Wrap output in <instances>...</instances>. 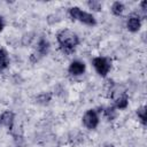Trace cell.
Wrapping results in <instances>:
<instances>
[{"mask_svg":"<svg viewBox=\"0 0 147 147\" xmlns=\"http://www.w3.org/2000/svg\"><path fill=\"white\" fill-rule=\"evenodd\" d=\"M56 40L59 42L60 49L67 55L72 54L80 41L78 34L70 29H62L59 31L56 34Z\"/></svg>","mask_w":147,"mask_h":147,"instance_id":"obj_1","label":"cell"},{"mask_svg":"<svg viewBox=\"0 0 147 147\" xmlns=\"http://www.w3.org/2000/svg\"><path fill=\"white\" fill-rule=\"evenodd\" d=\"M69 15H70L71 20H74V21H79V22H82V23L85 24V25L94 26V25L96 24L95 17H94L92 14L82 10L79 7H76V6H75V7H71V8L69 9Z\"/></svg>","mask_w":147,"mask_h":147,"instance_id":"obj_2","label":"cell"},{"mask_svg":"<svg viewBox=\"0 0 147 147\" xmlns=\"http://www.w3.org/2000/svg\"><path fill=\"white\" fill-rule=\"evenodd\" d=\"M93 67H94L95 71L100 76L105 77L109 72V70L111 68V64H110V62H109L108 59L102 57V56H96V57L93 59Z\"/></svg>","mask_w":147,"mask_h":147,"instance_id":"obj_3","label":"cell"},{"mask_svg":"<svg viewBox=\"0 0 147 147\" xmlns=\"http://www.w3.org/2000/svg\"><path fill=\"white\" fill-rule=\"evenodd\" d=\"M83 124L88 130H94L99 125V115L94 109H88L83 115Z\"/></svg>","mask_w":147,"mask_h":147,"instance_id":"obj_4","label":"cell"},{"mask_svg":"<svg viewBox=\"0 0 147 147\" xmlns=\"http://www.w3.org/2000/svg\"><path fill=\"white\" fill-rule=\"evenodd\" d=\"M126 28L130 32H138L141 28V18L138 14L133 13L129 16L126 21Z\"/></svg>","mask_w":147,"mask_h":147,"instance_id":"obj_5","label":"cell"},{"mask_svg":"<svg viewBox=\"0 0 147 147\" xmlns=\"http://www.w3.org/2000/svg\"><path fill=\"white\" fill-rule=\"evenodd\" d=\"M85 70H86L85 63L82 61H78V60L72 61L68 67V72L71 76H80L85 72Z\"/></svg>","mask_w":147,"mask_h":147,"instance_id":"obj_6","label":"cell"},{"mask_svg":"<svg viewBox=\"0 0 147 147\" xmlns=\"http://www.w3.org/2000/svg\"><path fill=\"white\" fill-rule=\"evenodd\" d=\"M49 47H51L49 41H48L45 37H41V38L38 40L36 53H37L40 57H42V56H45V55L48 54V52H49Z\"/></svg>","mask_w":147,"mask_h":147,"instance_id":"obj_7","label":"cell"},{"mask_svg":"<svg viewBox=\"0 0 147 147\" xmlns=\"http://www.w3.org/2000/svg\"><path fill=\"white\" fill-rule=\"evenodd\" d=\"M0 122H1V124H3L6 127H8L10 130L13 127V125H14V122H15V115H14V113L10 111V110L3 111L1 114V116H0Z\"/></svg>","mask_w":147,"mask_h":147,"instance_id":"obj_8","label":"cell"},{"mask_svg":"<svg viewBox=\"0 0 147 147\" xmlns=\"http://www.w3.org/2000/svg\"><path fill=\"white\" fill-rule=\"evenodd\" d=\"M51 100H52V93H49V92H42L36 96V102L41 106L48 105L51 102Z\"/></svg>","mask_w":147,"mask_h":147,"instance_id":"obj_9","label":"cell"},{"mask_svg":"<svg viewBox=\"0 0 147 147\" xmlns=\"http://www.w3.org/2000/svg\"><path fill=\"white\" fill-rule=\"evenodd\" d=\"M127 105H129V98L126 94H122L115 100V108L116 109H125L127 107Z\"/></svg>","mask_w":147,"mask_h":147,"instance_id":"obj_10","label":"cell"},{"mask_svg":"<svg viewBox=\"0 0 147 147\" xmlns=\"http://www.w3.org/2000/svg\"><path fill=\"white\" fill-rule=\"evenodd\" d=\"M9 65V59H8V54L6 52V49L0 48V71L7 69Z\"/></svg>","mask_w":147,"mask_h":147,"instance_id":"obj_11","label":"cell"},{"mask_svg":"<svg viewBox=\"0 0 147 147\" xmlns=\"http://www.w3.org/2000/svg\"><path fill=\"white\" fill-rule=\"evenodd\" d=\"M124 9H125L124 3L121 2V1H115V2H113L111 7H110V10H111L113 15H115V16H119V15L124 11Z\"/></svg>","mask_w":147,"mask_h":147,"instance_id":"obj_12","label":"cell"},{"mask_svg":"<svg viewBox=\"0 0 147 147\" xmlns=\"http://www.w3.org/2000/svg\"><path fill=\"white\" fill-rule=\"evenodd\" d=\"M137 116L140 119V122L142 123V125H146L147 123V110H146V106H141L137 109Z\"/></svg>","mask_w":147,"mask_h":147,"instance_id":"obj_13","label":"cell"},{"mask_svg":"<svg viewBox=\"0 0 147 147\" xmlns=\"http://www.w3.org/2000/svg\"><path fill=\"white\" fill-rule=\"evenodd\" d=\"M103 114H105V117L108 121H113L116 117V108L115 107H107L103 110Z\"/></svg>","mask_w":147,"mask_h":147,"instance_id":"obj_14","label":"cell"},{"mask_svg":"<svg viewBox=\"0 0 147 147\" xmlns=\"http://www.w3.org/2000/svg\"><path fill=\"white\" fill-rule=\"evenodd\" d=\"M87 6H88L90 9L95 10V11H101L102 10V3L100 1H96V0H90V1H87Z\"/></svg>","mask_w":147,"mask_h":147,"instance_id":"obj_15","label":"cell"},{"mask_svg":"<svg viewBox=\"0 0 147 147\" xmlns=\"http://www.w3.org/2000/svg\"><path fill=\"white\" fill-rule=\"evenodd\" d=\"M140 8L144 13H146L147 11V1H141L140 2Z\"/></svg>","mask_w":147,"mask_h":147,"instance_id":"obj_16","label":"cell"},{"mask_svg":"<svg viewBox=\"0 0 147 147\" xmlns=\"http://www.w3.org/2000/svg\"><path fill=\"white\" fill-rule=\"evenodd\" d=\"M5 28V22H3V18L2 16H0V32L2 31V29Z\"/></svg>","mask_w":147,"mask_h":147,"instance_id":"obj_17","label":"cell"},{"mask_svg":"<svg viewBox=\"0 0 147 147\" xmlns=\"http://www.w3.org/2000/svg\"><path fill=\"white\" fill-rule=\"evenodd\" d=\"M103 147H115V146H114V144H110V142H106V144L103 145Z\"/></svg>","mask_w":147,"mask_h":147,"instance_id":"obj_18","label":"cell"},{"mask_svg":"<svg viewBox=\"0 0 147 147\" xmlns=\"http://www.w3.org/2000/svg\"><path fill=\"white\" fill-rule=\"evenodd\" d=\"M16 147H24V146H23V145H20V144H18V145H17Z\"/></svg>","mask_w":147,"mask_h":147,"instance_id":"obj_19","label":"cell"},{"mask_svg":"<svg viewBox=\"0 0 147 147\" xmlns=\"http://www.w3.org/2000/svg\"><path fill=\"white\" fill-rule=\"evenodd\" d=\"M0 124H1V122H0Z\"/></svg>","mask_w":147,"mask_h":147,"instance_id":"obj_20","label":"cell"}]
</instances>
